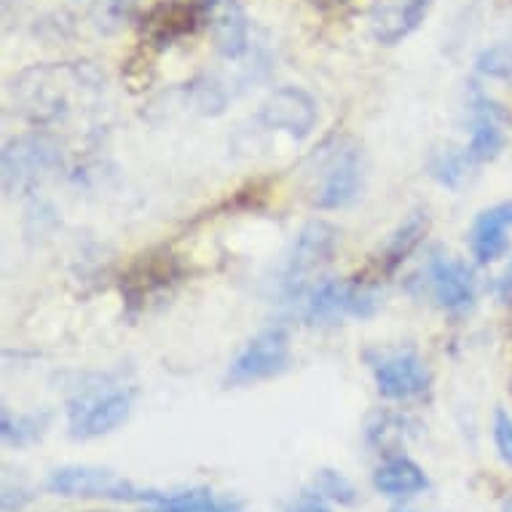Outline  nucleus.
<instances>
[{
	"label": "nucleus",
	"mask_w": 512,
	"mask_h": 512,
	"mask_svg": "<svg viewBox=\"0 0 512 512\" xmlns=\"http://www.w3.org/2000/svg\"><path fill=\"white\" fill-rule=\"evenodd\" d=\"M472 164L475 161L470 159L467 148H459L454 143L432 145V151L427 156L429 175L445 188H459L464 183V177L470 175Z\"/></svg>",
	"instance_id": "18"
},
{
	"label": "nucleus",
	"mask_w": 512,
	"mask_h": 512,
	"mask_svg": "<svg viewBox=\"0 0 512 512\" xmlns=\"http://www.w3.org/2000/svg\"><path fill=\"white\" fill-rule=\"evenodd\" d=\"M373 486L389 499H408V496L421 494L429 486L427 475L419 464L408 456H389L373 472Z\"/></svg>",
	"instance_id": "17"
},
{
	"label": "nucleus",
	"mask_w": 512,
	"mask_h": 512,
	"mask_svg": "<svg viewBox=\"0 0 512 512\" xmlns=\"http://www.w3.org/2000/svg\"><path fill=\"white\" fill-rule=\"evenodd\" d=\"M502 510H504V512H512V499H507V502L502 504Z\"/></svg>",
	"instance_id": "31"
},
{
	"label": "nucleus",
	"mask_w": 512,
	"mask_h": 512,
	"mask_svg": "<svg viewBox=\"0 0 512 512\" xmlns=\"http://www.w3.org/2000/svg\"><path fill=\"white\" fill-rule=\"evenodd\" d=\"M11 3H17V0H3V6H11Z\"/></svg>",
	"instance_id": "32"
},
{
	"label": "nucleus",
	"mask_w": 512,
	"mask_h": 512,
	"mask_svg": "<svg viewBox=\"0 0 512 512\" xmlns=\"http://www.w3.org/2000/svg\"><path fill=\"white\" fill-rule=\"evenodd\" d=\"M405 427L408 421L403 416H395V413H376L370 416L368 427H365V437L373 448H389V445H397L405 440Z\"/></svg>",
	"instance_id": "23"
},
{
	"label": "nucleus",
	"mask_w": 512,
	"mask_h": 512,
	"mask_svg": "<svg viewBox=\"0 0 512 512\" xmlns=\"http://www.w3.org/2000/svg\"><path fill=\"white\" fill-rule=\"evenodd\" d=\"M311 488H314L322 499H328V502L333 504H341V507H352V504H357V499H360L352 480L338 470H319L317 475H314V480H311Z\"/></svg>",
	"instance_id": "22"
},
{
	"label": "nucleus",
	"mask_w": 512,
	"mask_h": 512,
	"mask_svg": "<svg viewBox=\"0 0 512 512\" xmlns=\"http://www.w3.org/2000/svg\"><path fill=\"white\" fill-rule=\"evenodd\" d=\"M59 167H62V151L54 143V137L43 132L11 137L9 143L3 145V156H0L3 194L9 199L33 194Z\"/></svg>",
	"instance_id": "3"
},
{
	"label": "nucleus",
	"mask_w": 512,
	"mask_h": 512,
	"mask_svg": "<svg viewBox=\"0 0 512 512\" xmlns=\"http://www.w3.org/2000/svg\"><path fill=\"white\" fill-rule=\"evenodd\" d=\"M309 172V202L317 210H338L352 202L360 194L362 164L360 145H354L346 137H336L322 145L306 164Z\"/></svg>",
	"instance_id": "2"
},
{
	"label": "nucleus",
	"mask_w": 512,
	"mask_h": 512,
	"mask_svg": "<svg viewBox=\"0 0 512 512\" xmlns=\"http://www.w3.org/2000/svg\"><path fill=\"white\" fill-rule=\"evenodd\" d=\"M338 247V228L328 220H311L303 226L293 244V255L287 263L285 285L290 295H301L309 287V279L325 269Z\"/></svg>",
	"instance_id": "7"
},
{
	"label": "nucleus",
	"mask_w": 512,
	"mask_h": 512,
	"mask_svg": "<svg viewBox=\"0 0 512 512\" xmlns=\"http://www.w3.org/2000/svg\"><path fill=\"white\" fill-rule=\"evenodd\" d=\"M311 3H317V6H325V9H333V6H344L346 0H311Z\"/></svg>",
	"instance_id": "30"
},
{
	"label": "nucleus",
	"mask_w": 512,
	"mask_h": 512,
	"mask_svg": "<svg viewBox=\"0 0 512 512\" xmlns=\"http://www.w3.org/2000/svg\"><path fill=\"white\" fill-rule=\"evenodd\" d=\"M427 234V218L421 215V212H413L411 218L405 220L403 226L397 228V234L389 239L387 250L381 255V263H384V269L395 271L400 263L416 250V244L421 242V236Z\"/></svg>",
	"instance_id": "20"
},
{
	"label": "nucleus",
	"mask_w": 512,
	"mask_h": 512,
	"mask_svg": "<svg viewBox=\"0 0 512 512\" xmlns=\"http://www.w3.org/2000/svg\"><path fill=\"white\" fill-rule=\"evenodd\" d=\"M220 499L212 496L207 488H188V491H172L161 494L156 504H151V512H210Z\"/></svg>",
	"instance_id": "21"
},
{
	"label": "nucleus",
	"mask_w": 512,
	"mask_h": 512,
	"mask_svg": "<svg viewBox=\"0 0 512 512\" xmlns=\"http://www.w3.org/2000/svg\"><path fill=\"white\" fill-rule=\"evenodd\" d=\"M510 336H512V314H510Z\"/></svg>",
	"instance_id": "33"
},
{
	"label": "nucleus",
	"mask_w": 512,
	"mask_h": 512,
	"mask_svg": "<svg viewBox=\"0 0 512 512\" xmlns=\"http://www.w3.org/2000/svg\"><path fill=\"white\" fill-rule=\"evenodd\" d=\"M46 488L51 494L65 499H100V502H140L156 504L164 491L156 488H140L124 475L102 470V467H86V464H70L59 467L49 475Z\"/></svg>",
	"instance_id": "4"
},
{
	"label": "nucleus",
	"mask_w": 512,
	"mask_h": 512,
	"mask_svg": "<svg viewBox=\"0 0 512 512\" xmlns=\"http://www.w3.org/2000/svg\"><path fill=\"white\" fill-rule=\"evenodd\" d=\"M429 0H373L368 11L370 33L381 46L405 41L424 22Z\"/></svg>",
	"instance_id": "13"
},
{
	"label": "nucleus",
	"mask_w": 512,
	"mask_h": 512,
	"mask_svg": "<svg viewBox=\"0 0 512 512\" xmlns=\"http://www.w3.org/2000/svg\"><path fill=\"white\" fill-rule=\"evenodd\" d=\"M105 76L92 62H51L22 70L9 86L14 108L33 124H57L100 100Z\"/></svg>",
	"instance_id": "1"
},
{
	"label": "nucleus",
	"mask_w": 512,
	"mask_h": 512,
	"mask_svg": "<svg viewBox=\"0 0 512 512\" xmlns=\"http://www.w3.org/2000/svg\"><path fill=\"white\" fill-rule=\"evenodd\" d=\"M472 113V137L467 145V153L475 164L496 159L502 153L504 143H507V124L510 116L504 113L502 105H496L494 100H488L486 94L472 92L470 102Z\"/></svg>",
	"instance_id": "12"
},
{
	"label": "nucleus",
	"mask_w": 512,
	"mask_h": 512,
	"mask_svg": "<svg viewBox=\"0 0 512 512\" xmlns=\"http://www.w3.org/2000/svg\"><path fill=\"white\" fill-rule=\"evenodd\" d=\"M510 231H512V202H502L491 207V210L480 212L470 234L472 255L478 263H494L502 258L507 247H510Z\"/></svg>",
	"instance_id": "16"
},
{
	"label": "nucleus",
	"mask_w": 512,
	"mask_h": 512,
	"mask_svg": "<svg viewBox=\"0 0 512 512\" xmlns=\"http://www.w3.org/2000/svg\"><path fill=\"white\" fill-rule=\"evenodd\" d=\"M392 512H411V510H392Z\"/></svg>",
	"instance_id": "34"
},
{
	"label": "nucleus",
	"mask_w": 512,
	"mask_h": 512,
	"mask_svg": "<svg viewBox=\"0 0 512 512\" xmlns=\"http://www.w3.org/2000/svg\"><path fill=\"white\" fill-rule=\"evenodd\" d=\"M210 512H242V510H239L234 502H218L215 504V510H210Z\"/></svg>",
	"instance_id": "29"
},
{
	"label": "nucleus",
	"mask_w": 512,
	"mask_h": 512,
	"mask_svg": "<svg viewBox=\"0 0 512 512\" xmlns=\"http://www.w3.org/2000/svg\"><path fill=\"white\" fill-rule=\"evenodd\" d=\"M290 362V338L285 328H266L244 346L226 373L228 387L258 384L279 376Z\"/></svg>",
	"instance_id": "6"
},
{
	"label": "nucleus",
	"mask_w": 512,
	"mask_h": 512,
	"mask_svg": "<svg viewBox=\"0 0 512 512\" xmlns=\"http://www.w3.org/2000/svg\"><path fill=\"white\" fill-rule=\"evenodd\" d=\"M287 512H330V504L328 499H322L314 488H309V491H303V494L287 507Z\"/></svg>",
	"instance_id": "28"
},
{
	"label": "nucleus",
	"mask_w": 512,
	"mask_h": 512,
	"mask_svg": "<svg viewBox=\"0 0 512 512\" xmlns=\"http://www.w3.org/2000/svg\"><path fill=\"white\" fill-rule=\"evenodd\" d=\"M51 424L49 413H14L9 408L0 411V437L9 448H27L38 443Z\"/></svg>",
	"instance_id": "19"
},
{
	"label": "nucleus",
	"mask_w": 512,
	"mask_h": 512,
	"mask_svg": "<svg viewBox=\"0 0 512 512\" xmlns=\"http://www.w3.org/2000/svg\"><path fill=\"white\" fill-rule=\"evenodd\" d=\"M494 445L502 462L512 470V416L502 408L494 413Z\"/></svg>",
	"instance_id": "27"
},
{
	"label": "nucleus",
	"mask_w": 512,
	"mask_h": 512,
	"mask_svg": "<svg viewBox=\"0 0 512 512\" xmlns=\"http://www.w3.org/2000/svg\"><path fill=\"white\" fill-rule=\"evenodd\" d=\"M207 27V0H161L143 17V35L156 46H172Z\"/></svg>",
	"instance_id": "10"
},
{
	"label": "nucleus",
	"mask_w": 512,
	"mask_h": 512,
	"mask_svg": "<svg viewBox=\"0 0 512 512\" xmlns=\"http://www.w3.org/2000/svg\"><path fill=\"white\" fill-rule=\"evenodd\" d=\"M317 100L298 86H282L263 100L258 118L274 132H285L293 140H306L317 126Z\"/></svg>",
	"instance_id": "9"
},
{
	"label": "nucleus",
	"mask_w": 512,
	"mask_h": 512,
	"mask_svg": "<svg viewBox=\"0 0 512 512\" xmlns=\"http://www.w3.org/2000/svg\"><path fill=\"white\" fill-rule=\"evenodd\" d=\"M33 499L35 488L25 478H17V483L11 480V475L3 478V494H0V507H3V512L27 510L33 504Z\"/></svg>",
	"instance_id": "26"
},
{
	"label": "nucleus",
	"mask_w": 512,
	"mask_h": 512,
	"mask_svg": "<svg viewBox=\"0 0 512 512\" xmlns=\"http://www.w3.org/2000/svg\"><path fill=\"white\" fill-rule=\"evenodd\" d=\"M427 285L432 298L437 301V306L451 311L470 306L472 295H475L472 271L462 261L445 258V255H437V258L429 261Z\"/></svg>",
	"instance_id": "15"
},
{
	"label": "nucleus",
	"mask_w": 512,
	"mask_h": 512,
	"mask_svg": "<svg viewBox=\"0 0 512 512\" xmlns=\"http://www.w3.org/2000/svg\"><path fill=\"white\" fill-rule=\"evenodd\" d=\"M207 30L226 59L244 57L250 49V25L239 0H207Z\"/></svg>",
	"instance_id": "14"
},
{
	"label": "nucleus",
	"mask_w": 512,
	"mask_h": 512,
	"mask_svg": "<svg viewBox=\"0 0 512 512\" xmlns=\"http://www.w3.org/2000/svg\"><path fill=\"white\" fill-rule=\"evenodd\" d=\"M132 413V395L118 387H86L70 400L68 429L73 440H94L126 424Z\"/></svg>",
	"instance_id": "5"
},
{
	"label": "nucleus",
	"mask_w": 512,
	"mask_h": 512,
	"mask_svg": "<svg viewBox=\"0 0 512 512\" xmlns=\"http://www.w3.org/2000/svg\"><path fill=\"white\" fill-rule=\"evenodd\" d=\"M89 512H100V510H89Z\"/></svg>",
	"instance_id": "35"
},
{
	"label": "nucleus",
	"mask_w": 512,
	"mask_h": 512,
	"mask_svg": "<svg viewBox=\"0 0 512 512\" xmlns=\"http://www.w3.org/2000/svg\"><path fill=\"white\" fill-rule=\"evenodd\" d=\"M373 378H376L378 395L387 400H421L432 387V373L424 365L419 354L411 349L403 352H384L370 362Z\"/></svg>",
	"instance_id": "8"
},
{
	"label": "nucleus",
	"mask_w": 512,
	"mask_h": 512,
	"mask_svg": "<svg viewBox=\"0 0 512 512\" xmlns=\"http://www.w3.org/2000/svg\"><path fill=\"white\" fill-rule=\"evenodd\" d=\"M478 70L486 78H494V81H507L512 84V38L510 41L494 43L478 54Z\"/></svg>",
	"instance_id": "24"
},
{
	"label": "nucleus",
	"mask_w": 512,
	"mask_h": 512,
	"mask_svg": "<svg viewBox=\"0 0 512 512\" xmlns=\"http://www.w3.org/2000/svg\"><path fill=\"white\" fill-rule=\"evenodd\" d=\"M137 9V0H97L94 6V22L105 33H116L126 19Z\"/></svg>",
	"instance_id": "25"
},
{
	"label": "nucleus",
	"mask_w": 512,
	"mask_h": 512,
	"mask_svg": "<svg viewBox=\"0 0 512 512\" xmlns=\"http://www.w3.org/2000/svg\"><path fill=\"white\" fill-rule=\"evenodd\" d=\"M373 309H376V298L365 287L346 285V282H322L311 290L306 301V319L314 325H328L346 314L368 317Z\"/></svg>",
	"instance_id": "11"
}]
</instances>
